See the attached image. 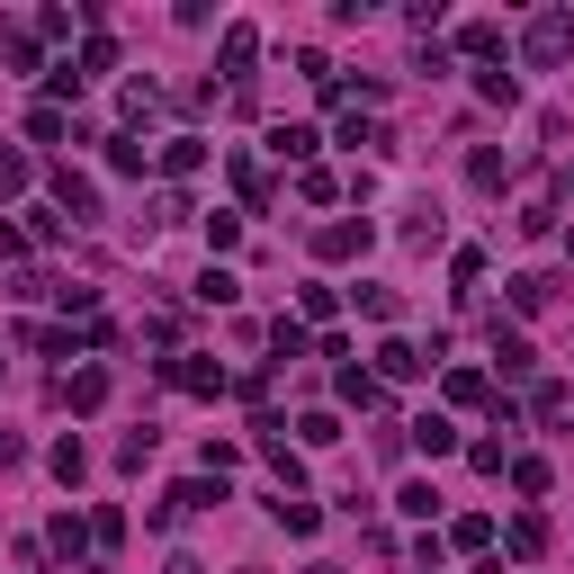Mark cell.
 <instances>
[{"mask_svg": "<svg viewBox=\"0 0 574 574\" xmlns=\"http://www.w3.org/2000/svg\"><path fill=\"white\" fill-rule=\"evenodd\" d=\"M422 369H431V359H422L413 341H378V386H413Z\"/></svg>", "mask_w": 574, "mask_h": 574, "instance_id": "8992f818", "label": "cell"}, {"mask_svg": "<svg viewBox=\"0 0 574 574\" xmlns=\"http://www.w3.org/2000/svg\"><path fill=\"white\" fill-rule=\"evenodd\" d=\"M54 206L72 215V225H91V215H99V189H91L82 171H72V162H54Z\"/></svg>", "mask_w": 574, "mask_h": 574, "instance_id": "3957f363", "label": "cell"}, {"mask_svg": "<svg viewBox=\"0 0 574 574\" xmlns=\"http://www.w3.org/2000/svg\"><path fill=\"white\" fill-rule=\"evenodd\" d=\"M215 54H225V72L243 82V72H252V54H261V36H252V28H225V45H215Z\"/></svg>", "mask_w": 574, "mask_h": 574, "instance_id": "e0dca14e", "label": "cell"}, {"mask_svg": "<svg viewBox=\"0 0 574 574\" xmlns=\"http://www.w3.org/2000/svg\"><path fill=\"white\" fill-rule=\"evenodd\" d=\"M162 574H206V565H198V556H171V565H162Z\"/></svg>", "mask_w": 574, "mask_h": 574, "instance_id": "f35d334b", "label": "cell"}, {"mask_svg": "<svg viewBox=\"0 0 574 574\" xmlns=\"http://www.w3.org/2000/svg\"><path fill=\"white\" fill-rule=\"evenodd\" d=\"M28 180H36V171H28V153H0V198H19Z\"/></svg>", "mask_w": 574, "mask_h": 574, "instance_id": "d590c367", "label": "cell"}, {"mask_svg": "<svg viewBox=\"0 0 574 574\" xmlns=\"http://www.w3.org/2000/svg\"><path fill=\"white\" fill-rule=\"evenodd\" d=\"M243 574H261V565H243Z\"/></svg>", "mask_w": 574, "mask_h": 574, "instance_id": "60d3db41", "label": "cell"}, {"mask_svg": "<svg viewBox=\"0 0 574 574\" xmlns=\"http://www.w3.org/2000/svg\"><path fill=\"white\" fill-rule=\"evenodd\" d=\"M269 350H278V359H306L315 341H306V323H287V315H278V323H269Z\"/></svg>", "mask_w": 574, "mask_h": 574, "instance_id": "44dd1931", "label": "cell"}, {"mask_svg": "<svg viewBox=\"0 0 574 574\" xmlns=\"http://www.w3.org/2000/svg\"><path fill=\"white\" fill-rule=\"evenodd\" d=\"M359 315H369V323H395L404 306H395V287H359Z\"/></svg>", "mask_w": 574, "mask_h": 574, "instance_id": "484cf974", "label": "cell"}, {"mask_svg": "<svg viewBox=\"0 0 574 574\" xmlns=\"http://www.w3.org/2000/svg\"><path fill=\"white\" fill-rule=\"evenodd\" d=\"M449 539H458V548H485V539H493V521H485V512H458V521H449Z\"/></svg>", "mask_w": 574, "mask_h": 574, "instance_id": "1f68e13d", "label": "cell"}, {"mask_svg": "<svg viewBox=\"0 0 574 574\" xmlns=\"http://www.w3.org/2000/svg\"><path fill=\"white\" fill-rule=\"evenodd\" d=\"M476 91H485V99H493V108H512V99H521V82H512V72H502V63H493V72H485V82H476Z\"/></svg>", "mask_w": 574, "mask_h": 574, "instance_id": "d6a6232c", "label": "cell"}, {"mask_svg": "<svg viewBox=\"0 0 574 574\" xmlns=\"http://www.w3.org/2000/svg\"><path fill=\"white\" fill-rule=\"evenodd\" d=\"M332 386H341V404H359V413H369V404H378V378H369V369H341Z\"/></svg>", "mask_w": 574, "mask_h": 574, "instance_id": "d6986e66", "label": "cell"}, {"mask_svg": "<svg viewBox=\"0 0 574 574\" xmlns=\"http://www.w3.org/2000/svg\"><path fill=\"white\" fill-rule=\"evenodd\" d=\"M395 512H404V521H431V512H440V493H431V485H422V476H413V485H404V493H395Z\"/></svg>", "mask_w": 574, "mask_h": 574, "instance_id": "ac0fdd59", "label": "cell"}, {"mask_svg": "<svg viewBox=\"0 0 574 574\" xmlns=\"http://www.w3.org/2000/svg\"><path fill=\"white\" fill-rule=\"evenodd\" d=\"M458 45H467V54H502V28H493V19H467Z\"/></svg>", "mask_w": 574, "mask_h": 574, "instance_id": "cb8c5ba5", "label": "cell"}, {"mask_svg": "<svg viewBox=\"0 0 574 574\" xmlns=\"http://www.w3.org/2000/svg\"><path fill=\"white\" fill-rule=\"evenodd\" d=\"M521 54H530L539 72H556V63L574 54V10H539V19L521 28Z\"/></svg>", "mask_w": 574, "mask_h": 574, "instance_id": "6da1fadb", "label": "cell"}, {"mask_svg": "<svg viewBox=\"0 0 574 574\" xmlns=\"http://www.w3.org/2000/svg\"><path fill=\"white\" fill-rule=\"evenodd\" d=\"M369 243H378V234H369V215H341V225H323V234H315V252H323V261H359Z\"/></svg>", "mask_w": 574, "mask_h": 574, "instance_id": "277c9868", "label": "cell"}, {"mask_svg": "<svg viewBox=\"0 0 574 574\" xmlns=\"http://www.w3.org/2000/svg\"><path fill=\"white\" fill-rule=\"evenodd\" d=\"M269 521H278L287 539H315V530H323V512H315L306 493H269Z\"/></svg>", "mask_w": 574, "mask_h": 574, "instance_id": "ba28073f", "label": "cell"}, {"mask_svg": "<svg viewBox=\"0 0 574 574\" xmlns=\"http://www.w3.org/2000/svg\"><path fill=\"white\" fill-rule=\"evenodd\" d=\"M493 359H502V378H530V369H539V350H530L512 323H493Z\"/></svg>", "mask_w": 574, "mask_h": 574, "instance_id": "8fae6325", "label": "cell"}, {"mask_svg": "<svg viewBox=\"0 0 574 574\" xmlns=\"http://www.w3.org/2000/svg\"><path fill=\"white\" fill-rule=\"evenodd\" d=\"M297 574H341V565H323V556H315V565H297Z\"/></svg>", "mask_w": 574, "mask_h": 574, "instance_id": "ab89813d", "label": "cell"}, {"mask_svg": "<svg viewBox=\"0 0 574 574\" xmlns=\"http://www.w3.org/2000/svg\"><path fill=\"white\" fill-rule=\"evenodd\" d=\"M144 162H153V153H144L135 135H108V171H117V180H144Z\"/></svg>", "mask_w": 574, "mask_h": 574, "instance_id": "5bb4252c", "label": "cell"}, {"mask_svg": "<svg viewBox=\"0 0 574 574\" xmlns=\"http://www.w3.org/2000/svg\"><path fill=\"white\" fill-rule=\"evenodd\" d=\"M198 306H234V269H206L198 278Z\"/></svg>", "mask_w": 574, "mask_h": 574, "instance_id": "f1b7e54d", "label": "cell"}, {"mask_svg": "<svg viewBox=\"0 0 574 574\" xmlns=\"http://www.w3.org/2000/svg\"><path fill=\"white\" fill-rule=\"evenodd\" d=\"M341 144H369V153H386V126H378V117H350V126H341Z\"/></svg>", "mask_w": 574, "mask_h": 574, "instance_id": "e575fe53", "label": "cell"}, {"mask_svg": "<svg viewBox=\"0 0 574 574\" xmlns=\"http://www.w3.org/2000/svg\"><path fill=\"white\" fill-rule=\"evenodd\" d=\"M144 458H153V431H126V440H117V467H126V476H135V467H144Z\"/></svg>", "mask_w": 574, "mask_h": 574, "instance_id": "836d02e7", "label": "cell"}, {"mask_svg": "<svg viewBox=\"0 0 574 574\" xmlns=\"http://www.w3.org/2000/svg\"><path fill=\"white\" fill-rule=\"evenodd\" d=\"M54 476L82 485V476H91V449H82V440H54Z\"/></svg>", "mask_w": 574, "mask_h": 574, "instance_id": "ffe728a7", "label": "cell"}, {"mask_svg": "<svg viewBox=\"0 0 574 574\" xmlns=\"http://www.w3.org/2000/svg\"><path fill=\"white\" fill-rule=\"evenodd\" d=\"M54 404H72V413H99V404H108V369H72V378L54 386Z\"/></svg>", "mask_w": 574, "mask_h": 574, "instance_id": "52a82bcc", "label": "cell"}, {"mask_svg": "<svg viewBox=\"0 0 574 574\" xmlns=\"http://www.w3.org/2000/svg\"><path fill=\"white\" fill-rule=\"evenodd\" d=\"M28 135H36V144H54V135H72V126H63V108L45 99V108H28Z\"/></svg>", "mask_w": 574, "mask_h": 574, "instance_id": "f546056e", "label": "cell"}, {"mask_svg": "<svg viewBox=\"0 0 574 574\" xmlns=\"http://www.w3.org/2000/svg\"><path fill=\"white\" fill-rule=\"evenodd\" d=\"M502 287H512L521 315H548V306H556V278H548V269H521V278H502Z\"/></svg>", "mask_w": 574, "mask_h": 574, "instance_id": "30bf717a", "label": "cell"}, {"mask_svg": "<svg viewBox=\"0 0 574 574\" xmlns=\"http://www.w3.org/2000/svg\"><path fill=\"white\" fill-rule=\"evenodd\" d=\"M539 548H548V521L521 512V521H512V556H539Z\"/></svg>", "mask_w": 574, "mask_h": 574, "instance_id": "d4e9b609", "label": "cell"}, {"mask_svg": "<svg viewBox=\"0 0 574 574\" xmlns=\"http://www.w3.org/2000/svg\"><path fill=\"white\" fill-rule=\"evenodd\" d=\"M215 502H225V485H198V476H189V485H171V493L153 502V530H180L189 512H215Z\"/></svg>", "mask_w": 574, "mask_h": 574, "instance_id": "7a4b0ae2", "label": "cell"}, {"mask_svg": "<svg viewBox=\"0 0 574 574\" xmlns=\"http://www.w3.org/2000/svg\"><path fill=\"white\" fill-rule=\"evenodd\" d=\"M162 378H171L180 395H225V369H215V359H198V350H189V359H171Z\"/></svg>", "mask_w": 574, "mask_h": 574, "instance_id": "5b68a950", "label": "cell"}, {"mask_svg": "<svg viewBox=\"0 0 574 574\" xmlns=\"http://www.w3.org/2000/svg\"><path fill=\"white\" fill-rule=\"evenodd\" d=\"M530 413H539L548 431H565V422H574V386H539V395H530Z\"/></svg>", "mask_w": 574, "mask_h": 574, "instance_id": "4fadbf2b", "label": "cell"}, {"mask_svg": "<svg viewBox=\"0 0 574 574\" xmlns=\"http://www.w3.org/2000/svg\"><path fill=\"white\" fill-rule=\"evenodd\" d=\"M485 395H493V386H485L476 369H449V404H485Z\"/></svg>", "mask_w": 574, "mask_h": 574, "instance_id": "4dcf8cb0", "label": "cell"}, {"mask_svg": "<svg viewBox=\"0 0 574 574\" xmlns=\"http://www.w3.org/2000/svg\"><path fill=\"white\" fill-rule=\"evenodd\" d=\"M404 243H440V206H431V198L404 215Z\"/></svg>", "mask_w": 574, "mask_h": 574, "instance_id": "603a6c76", "label": "cell"}, {"mask_svg": "<svg viewBox=\"0 0 574 574\" xmlns=\"http://www.w3.org/2000/svg\"><path fill=\"white\" fill-rule=\"evenodd\" d=\"M198 162H206V144H198V135H171V144H162V171H171V180H189Z\"/></svg>", "mask_w": 574, "mask_h": 574, "instance_id": "9a60e30c", "label": "cell"}, {"mask_svg": "<svg viewBox=\"0 0 574 574\" xmlns=\"http://www.w3.org/2000/svg\"><path fill=\"white\" fill-rule=\"evenodd\" d=\"M0 63H19V72H36V36H28V28H0Z\"/></svg>", "mask_w": 574, "mask_h": 574, "instance_id": "7402d4cb", "label": "cell"}, {"mask_svg": "<svg viewBox=\"0 0 574 574\" xmlns=\"http://www.w3.org/2000/svg\"><path fill=\"white\" fill-rule=\"evenodd\" d=\"M315 144H323L315 126H269V153L278 162H315Z\"/></svg>", "mask_w": 574, "mask_h": 574, "instance_id": "7c38bea8", "label": "cell"}, {"mask_svg": "<svg viewBox=\"0 0 574 574\" xmlns=\"http://www.w3.org/2000/svg\"><path fill=\"white\" fill-rule=\"evenodd\" d=\"M108 63H117V45H108V36H91V45H82V63H72V72H82V82H91V72H108Z\"/></svg>", "mask_w": 574, "mask_h": 574, "instance_id": "8d00e7d4", "label": "cell"}, {"mask_svg": "<svg viewBox=\"0 0 574 574\" xmlns=\"http://www.w3.org/2000/svg\"><path fill=\"white\" fill-rule=\"evenodd\" d=\"M404 431H413L422 458H449V449H458V422H449V413H422V422H404Z\"/></svg>", "mask_w": 574, "mask_h": 574, "instance_id": "9c48e42d", "label": "cell"}, {"mask_svg": "<svg viewBox=\"0 0 574 574\" xmlns=\"http://www.w3.org/2000/svg\"><path fill=\"white\" fill-rule=\"evenodd\" d=\"M63 556H82V539H91V521H72V512H54V530H45Z\"/></svg>", "mask_w": 574, "mask_h": 574, "instance_id": "83f0119b", "label": "cell"}, {"mask_svg": "<svg viewBox=\"0 0 574 574\" xmlns=\"http://www.w3.org/2000/svg\"><path fill=\"white\" fill-rule=\"evenodd\" d=\"M467 180H476V189H502V180H512V162H502L493 144H476V153H467Z\"/></svg>", "mask_w": 574, "mask_h": 574, "instance_id": "2e32d148", "label": "cell"}, {"mask_svg": "<svg viewBox=\"0 0 574 574\" xmlns=\"http://www.w3.org/2000/svg\"><path fill=\"white\" fill-rule=\"evenodd\" d=\"M28 449H19V431H0V467H19Z\"/></svg>", "mask_w": 574, "mask_h": 574, "instance_id": "74e56055", "label": "cell"}, {"mask_svg": "<svg viewBox=\"0 0 574 574\" xmlns=\"http://www.w3.org/2000/svg\"><path fill=\"white\" fill-rule=\"evenodd\" d=\"M297 440H306V449H332V440H341V422H332V413H306V422H297Z\"/></svg>", "mask_w": 574, "mask_h": 574, "instance_id": "4316f807", "label": "cell"}]
</instances>
